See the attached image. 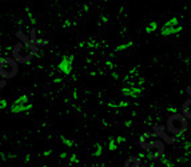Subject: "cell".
<instances>
[{"label": "cell", "instance_id": "6da1fadb", "mask_svg": "<svg viewBox=\"0 0 191 167\" xmlns=\"http://www.w3.org/2000/svg\"><path fill=\"white\" fill-rule=\"evenodd\" d=\"M189 127V119L183 114H171L167 119V130L174 136H182L187 131Z\"/></svg>", "mask_w": 191, "mask_h": 167}, {"label": "cell", "instance_id": "7a4b0ae2", "mask_svg": "<svg viewBox=\"0 0 191 167\" xmlns=\"http://www.w3.org/2000/svg\"><path fill=\"white\" fill-rule=\"evenodd\" d=\"M19 72V63L13 58H2L0 59V76L8 80L13 79Z\"/></svg>", "mask_w": 191, "mask_h": 167}, {"label": "cell", "instance_id": "3957f363", "mask_svg": "<svg viewBox=\"0 0 191 167\" xmlns=\"http://www.w3.org/2000/svg\"><path fill=\"white\" fill-rule=\"evenodd\" d=\"M35 56V52L32 51L24 43H16L12 49V58L18 63H29Z\"/></svg>", "mask_w": 191, "mask_h": 167}, {"label": "cell", "instance_id": "277c9868", "mask_svg": "<svg viewBox=\"0 0 191 167\" xmlns=\"http://www.w3.org/2000/svg\"><path fill=\"white\" fill-rule=\"evenodd\" d=\"M143 148L146 150V154L148 158L151 159H158V158H162L163 152H165V146H163L162 142L159 140H151L148 145H146Z\"/></svg>", "mask_w": 191, "mask_h": 167}, {"label": "cell", "instance_id": "5b68a950", "mask_svg": "<svg viewBox=\"0 0 191 167\" xmlns=\"http://www.w3.org/2000/svg\"><path fill=\"white\" fill-rule=\"evenodd\" d=\"M180 31H182V26H180V23H179V19L178 18H171L162 26V28H160V35L171 36V35L179 33Z\"/></svg>", "mask_w": 191, "mask_h": 167}, {"label": "cell", "instance_id": "8992f818", "mask_svg": "<svg viewBox=\"0 0 191 167\" xmlns=\"http://www.w3.org/2000/svg\"><path fill=\"white\" fill-rule=\"evenodd\" d=\"M31 107H32V103L29 100V98L27 95H22L19 99L15 100V103L11 107V111L13 114H20V112H26L28 110H31Z\"/></svg>", "mask_w": 191, "mask_h": 167}, {"label": "cell", "instance_id": "52a82bcc", "mask_svg": "<svg viewBox=\"0 0 191 167\" xmlns=\"http://www.w3.org/2000/svg\"><path fill=\"white\" fill-rule=\"evenodd\" d=\"M72 66H73V58L72 56H64L59 63V70L63 73H70L72 71Z\"/></svg>", "mask_w": 191, "mask_h": 167}, {"label": "cell", "instance_id": "ba28073f", "mask_svg": "<svg viewBox=\"0 0 191 167\" xmlns=\"http://www.w3.org/2000/svg\"><path fill=\"white\" fill-rule=\"evenodd\" d=\"M142 92V88L140 87H136V86H127L123 88V94L130 98H138Z\"/></svg>", "mask_w": 191, "mask_h": 167}, {"label": "cell", "instance_id": "9c48e42d", "mask_svg": "<svg viewBox=\"0 0 191 167\" xmlns=\"http://www.w3.org/2000/svg\"><path fill=\"white\" fill-rule=\"evenodd\" d=\"M124 167H143L142 163H140V158L138 156H131L126 160L124 163Z\"/></svg>", "mask_w": 191, "mask_h": 167}, {"label": "cell", "instance_id": "30bf717a", "mask_svg": "<svg viewBox=\"0 0 191 167\" xmlns=\"http://www.w3.org/2000/svg\"><path fill=\"white\" fill-rule=\"evenodd\" d=\"M182 112L187 119H191V99H187L182 106Z\"/></svg>", "mask_w": 191, "mask_h": 167}, {"label": "cell", "instance_id": "8fae6325", "mask_svg": "<svg viewBox=\"0 0 191 167\" xmlns=\"http://www.w3.org/2000/svg\"><path fill=\"white\" fill-rule=\"evenodd\" d=\"M156 28H158V23H156V22H151L148 26L146 27V32L147 33H151V32L155 31Z\"/></svg>", "mask_w": 191, "mask_h": 167}, {"label": "cell", "instance_id": "7c38bea8", "mask_svg": "<svg viewBox=\"0 0 191 167\" xmlns=\"http://www.w3.org/2000/svg\"><path fill=\"white\" fill-rule=\"evenodd\" d=\"M132 46V42H128V43H124V44H120L116 47V51H123V49H127L128 47Z\"/></svg>", "mask_w": 191, "mask_h": 167}, {"label": "cell", "instance_id": "4fadbf2b", "mask_svg": "<svg viewBox=\"0 0 191 167\" xmlns=\"http://www.w3.org/2000/svg\"><path fill=\"white\" fill-rule=\"evenodd\" d=\"M162 163L165 165L166 167H172V162L170 159H167L166 156H162Z\"/></svg>", "mask_w": 191, "mask_h": 167}, {"label": "cell", "instance_id": "5bb4252c", "mask_svg": "<svg viewBox=\"0 0 191 167\" xmlns=\"http://www.w3.org/2000/svg\"><path fill=\"white\" fill-rule=\"evenodd\" d=\"M116 147H118V143H116L114 139H111V140H110V146H108V150H111V151H112V150H116Z\"/></svg>", "mask_w": 191, "mask_h": 167}, {"label": "cell", "instance_id": "9a60e30c", "mask_svg": "<svg viewBox=\"0 0 191 167\" xmlns=\"http://www.w3.org/2000/svg\"><path fill=\"white\" fill-rule=\"evenodd\" d=\"M5 106H7V102H5V100H0V110L4 108Z\"/></svg>", "mask_w": 191, "mask_h": 167}, {"label": "cell", "instance_id": "2e32d148", "mask_svg": "<svg viewBox=\"0 0 191 167\" xmlns=\"http://www.w3.org/2000/svg\"><path fill=\"white\" fill-rule=\"evenodd\" d=\"M7 84V82H5V79H0V88H3Z\"/></svg>", "mask_w": 191, "mask_h": 167}, {"label": "cell", "instance_id": "e0dca14e", "mask_svg": "<svg viewBox=\"0 0 191 167\" xmlns=\"http://www.w3.org/2000/svg\"><path fill=\"white\" fill-rule=\"evenodd\" d=\"M167 111H169V112H172V114H176V110L174 108V107H169V108H167Z\"/></svg>", "mask_w": 191, "mask_h": 167}, {"label": "cell", "instance_id": "ac0fdd59", "mask_svg": "<svg viewBox=\"0 0 191 167\" xmlns=\"http://www.w3.org/2000/svg\"><path fill=\"white\" fill-rule=\"evenodd\" d=\"M124 138H122V136H119V138L118 139H116V143H123V142H124Z\"/></svg>", "mask_w": 191, "mask_h": 167}, {"label": "cell", "instance_id": "d6986e66", "mask_svg": "<svg viewBox=\"0 0 191 167\" xmlns=\"http://www.w3.org/2000/svg\"><path fill=\"white\" fill-rule=\"evenodd\" d=\"M0 53H2V49H0Z\"/></svg>", "mask_w": 191, "mask_h": 167}]
</instances>
